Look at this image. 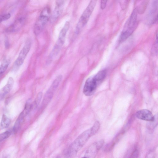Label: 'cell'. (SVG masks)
I'll return each mask as SVG.
<instances>
[{
    "label": "cell",
    "mask_w": 158,
    "mask_h": 158,
    "mask_svg": "<svg viewBox=\"0 0 158 158\" xmlns=\"http://www.w3.org/2000/svg\"><path fill=\"white\" fill-rule=\"evenodd\" d=\"M92 136L90 128L81 133L68 148L65 153V158H74L78 152Z\"/></svg>",
    "instance_id": "obj_1"
},
{
    "label": "cell",
    "mask_w": 158,
    "mask_h": 158,
    "mask_svg": "<svg viewBox=\"0 0 158 158\" xmlns=\"http://www.w3.org/2000/svg\"><path fill=\"white\" fill-rule=\"evenodd\" d=\"M137 10L136 8L134 10L126 21L119 37V42H121L127 39L135 30L137 24Z\"/></svg>",
    "instance_id": "obj_2"
},
{
    "label": "cell",
    "mask_w": 158,
    "mask_h": 158,
    "mask_svg": "<svg viewBox=\"0 0 158 158\" xmlns=\"http://www.w3.org/2000/svg\"><path fill=\"white\" fill-rule=\"evenodd\" d=\"M69 27V22L66 21L61 30L58 39L49 54L48 59V63L51 62L53 59L56 56L59 52L64 43L66 34Z\"/></svg>",
    "instance_id": "obj_3"
},
{
    "label": "cell",
    "mask_w": 158,
    "mask_h": 158,
    "mask_svg": "<svg viewBox=\"0 0 158 158\" xmlns=\"http://www.w3.org/2000/svg\"><path fill=\"white\" fill-rule=\"evenodd\" d=\"M97 3L96 0H91L83 12L76 25L75 32L79 33L82 28L88 22Z\"/></svg>",
    "instance_id": "obj_4"
},
{
    "label": "cell",
    "mask_w": 158,
    "mask_h": 158,
    "mask_svg": "<svg viewBox=\"0 0 158 158\" xmlns=\"http://www.w3.org/2000/svg\"><path fill=\"white\" fill-rule=\"evenodd\" d=\"M49 9L45 8L42 12L35 24L34 32L38 35L42 31L49 19Z\"/></svg>",
    "instance_id": "obj_5"
},
{
    "label": "cell",
    "mask_w": 158,
    "mask_h": 158,
    "mask_svg": "<svg viewBox=\"0 0 158 158\" xmlns=\"http://www.w3.org/2000/svg\"><path fill=\"white\" fill-rule=\"evenodd\" d=\"M104 143V141L103 139L94 143L88 148L84 156L81 158H95Z\"/></svg>",
    "instance_id": "obj_6"
},
{
    "label": "cell",
    "mask_w": 158,
    "mask_h": 158,
    "mask_svg": "<svg viewBox=\"0 0 158 158\" xmlns=\"http://www.w3.org/2000/svg\"><path fill=\"white\" fill-rule=\"evenodd\" d=\"M31 46V41L28 39L26 41L24 45L20 51L19 56L15 62V64L17 67L21 66L23 63Z\"/></svg>",
    "instance_id": "obj_7"
},
{
    "label": "cell",
    "mask_w": 158,
    "mask_h": 158,
    "mask_svg": "<svg viewBox=\"0 0 158 158\" xmlns=\"http://www.w3.org/2000/svg\"><path fill=\"white\" fill-rule=\"evenodd\" d=\"M98 85L94 76L89 77L85 81L83 93L86 96H91L94 93Z\"/></svg>",
    "instance_id": "obj_8"
},
{
    "label": "cell",
    "mask_w": 158,
    "mask_h": 158,
    "mask_svg": "<svg viewBox=\"0 0 158 158\" xmlns=\"http://www.w3.org/2000/svg\"><path fill=\"white\" fill-rule=\"evenodd\" d=\"M64 0L56 1L55 6L51 18L52 22L55 21L61 15L64 9Z\"/></svg>",
    "instance_id": "obj_9"
},
{
    "label": "cell",
    "mask_w": 158,
    "mask_h": 158,
    "mask_svg": "<svg viewBox=\"0 0 158 158\" xmlns=\"http://www.w3.org/2000/svg\"><path fill=\"white\" fill-rule=\"evenodd\" d=\"M135 115L139 119L147 121L153 122L155 119L152 112L146 109L141 110L137 111Z\"/></svg>",
    "instance_id": "obj_10"
},
{
    "label": "cell",
    "mask_w": 158,
    "mask_h": 158,
    "mask_svg": "<svg viewBox=\"0 0 158 158\" xmlns=\"http://www.w3.org/2000/svg\"><path fill=\"white\" fill-rule=\"evenodd\" d=\"M14 82L13 78L9 77L6 84L0 90V100L3 99L12 88Z\"/></svg>",
    "instance_id": "obj_11"
},
{
    "label": "cell",
    "mask_w": 158,
    "mask_h": 158,
    "mask_svg": "<svg viewBox=\"0 0 158 158\" xmlns=\"http://www.w3.org/2000/svg\"><path fill=\"white\" fill-rule=\"evenodd\" d=\"M56 88L51 85L49 89L46 93L42 102V105H46L52 98L54 92Z\"/></svg>",
    "instance_id": "obj_12"
},
{
    "label": "cell",
    "mask_w": 158,
    "mask_h": 158,
    "mask_svg": "<svg viewBox=\"0 0 158 158\" xmlns=\"http://www.w3.org/2000/svg\"><path fill=\"white\" fill-rule=\"evenodd\" d=\"M24 21L23 18H21L17 19L7 29V31L9 32L15 31L23 26Z\"/></svg>",
    "instance_id": "obj_13"
},
{
    "label": "cell",
    "mask_w": 158,
    "mask_h": 158,
    "mask_svg": "<svg viewBox=\"0 0 158 158\" xmlns=\"http://www.w3.org/2000/svg\"><path fill=\"white\" fill-rule=\"evenodd\" d=\"M25 116L22 112L19 115L13 127V132L15 134L17 133L20 129Z\"/></svg>",
    "instance_id": "obj_14"
},
{
    "label": "cell",
    "mask_w": 158,
    "mask_h": 158,
    "mask_svg": "<svg viewBox=\"0 0 158 158\" xmlns=\"http://www.w3.org/2000/svg\"><path fill=\"white\" fill-rule=\"evenodd\" d=\"M106 75V71L105 69H104L99 71L94 76V77L99 85L104 80Z\"/></svg>",
    "instance_id": "obj_15"
},
{
    "label": "cell",
    "mask_w": 158,
    "mask_h": 158,
    "mask_svg": "<svg viewBox=\"0 0 158 158\" xmlns=\"http://www.w3.org/2000/svg\"><path fill=\"white\" fill-rule=\"evenodd\" d=\"M10 120L6 115L3 114L2 116L1 122V126L3 128L8 127L10 125Z\"/></svg>",
    "instance_id": "obj_16"
},
{
    "label": "cell",
    "mask_w": 158,
    "mask_h": 158,
    "mask_svg": "<svg viewBox=\"0 0 158 158\" xmlns=\"http://www.w3.org/2000/svg\"><path fill=\"white\" fill-rule=\"evenodd\" d=\"M42 96V92H40L38 94L33 103H32L31 109L37 107L40 103Z\"/></svg>",
    "instance_id": "obj_17"
},
{
    "label": "cell",
    "mask_w": 158,
    "mask_h": 158,
    "mask_svg": "<svg viewBox=\"0 0 158 158\" xmlns=\"http://www.w3.org/2000/svg\"><path fill=\"white\" fill-rule=\"evenodd\" d=\"M9 64L8 60H6L0 65V77L6 70Z\"/></svg>",
    "instance_id": "obj_18"
},
{
    "label": "cell",
    "mask_w": 158,
    "mask_h": 158,
    "mask_svg": "<svg viewBox=\"0 0 158 158\" xmlns=\"http://www.w3.org/2000/svg\"><path fill=\"white\" fill-rule=\"evenodd\" d=\"M139 150L136 147H135L128 154L127 158H138L139 156Z\"/></svg>",
    "instance_id": "obj_19"
},
{
    "label": "cell",
    "mask_w": 158,
    "mask_h": 158,
    "mask_svg": "<svg viewBox=\"0 0 158 158\" xmlns=\"http://www.w3.org/2000/svg\"><path fill=\"white\" fill-rule=\"evenodd\" d=\"M100 127V124L98 121H96L93 126L90 128L93 135H95L98 130Z\"/></svg>",
    "instance_id": "obj_20"
},
{
    "label": "cell",
    "mask_w": 158,
    "mask_h": 158,
    "mask_svg": "<svg viewBox=\"0 0 158 158\" xmlns=\"http://www.w3.org/2000/svg\"><path fill=\"white\" fill-rule=\"evenodd\" d=\"M11 134V132L9 131H6L0 134V142L8 138Z\"/></svg>",
    "instance_id": "obj_21"
},
{
    "label": "cell",
    "mask_w": 158,
    "mask_h": 158,
    "mask_svg": "<svg viewBox=\"0 0 158 158\" xmlns=\"http://www.w3.org/2000/svg\"><path fill=\"white\" fill-rule=\"evenodd\" d=\"M10 16L11 15L10 13L0 15V23L2 22L9 19Z\"/></svg>",
    "instance_id": "obj_22"
},
{
    "label": "cell",
    "mask_w": 158,
    "mask_h": 158,
    "mask_svg": "<svg viewBox=\"0 0 158 158\" xmlns=\"http://www.w3.org/2000/svg\"><path fill=\"white\" fill-rule=\"evenodd\" d=\"M156 152L154 150H151L147 154L145 158H155Z\"/></svg>",
    "instance_id": "obj_23"
},
{
    "label": "cell",
    "mask_w": 158,
    "mask_h": 158,
    "mask_svg": "<svg viewBox=\"0 0 158 158\" xmlns=\"http://www.w3.org/2000/svg\"><path fill=\"white\" fill-rule=\"evenodd\" d=\"M107 1V0L101 1V8L103 10L105 8Z\"/></svg>",
    "instance_id": "obj_24"
},
{
    "label": "cell",
    "mask_w": 158,
    "mask_h": 158,
    "mask_svg": "<svg viewBox=\"0 0 158 158\" xmlns=\"http://www.w3.org/2000/svg\"><path fill=\"white\" fill-rule=\"evenodd\" d=\"M7 39H6L5 40V46L7 48L8 47L9 45V43L8 41V40H7Z\"/></svg>",
    "instance_id": "obj_25"
},
{
    "label": "cell",
    "mask_w": 158,
    "mask_h": 158,
    "mask_svg": "<svg viewBox=\"0 0 158 158\" xmlns=\"http://www.w3.org/2000/svg\"><path fill=\"white\" fill-rule=\"evenodd\" d=\"M57 158H59V157H57Z\"/></svg>",
    "instance_id": "obj_26"
},
{
    "label": "cell",
    "mask_w": 158,
    "mask_h": 158,
    "mask_svg": "<svg viewBox=\"0 0 158 158\" xmlns=\"http://www.w3.org/2000/svg\"><path fill=\"white\" fill-rule=\"evenodd\" d=\"M6 158V157H5V158Z\"/></svg>",
    "instance_id": "obj_27"
}]
</instances>
